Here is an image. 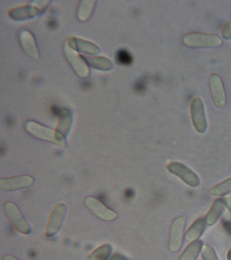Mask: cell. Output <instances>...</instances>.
I'll list each match as a JSON object with an SVG mask.
<instances>
[{"label":"cell","mask_w":231,"mask_h":260,"mask_svg":"<svg viewBox=\"0 0 231 260\" xmlns=\"http://www.w3.org/2000/svg\"><path fill=\"white\" fill-rule=\"evenodd\" d=\"M182 42L186 46L195 48L218 47L223 44L222 39L216 35L199 32H190L184 35Z\"/></svg>","instance_id":"cell-1"},{"label":"cell","mask_w":231,"mask_h":260,"mask_svg":"<svg viewBox=\"0 0 231 260\" xmlns=\"http://www.w3.org/2000/svg\"><path fill=\"white\" fill-rule=\"evenodd\" d=\"M4 210L8 219L17 231L24 235H28L31 233V227L29 223L15 203L10 201L5 203Z\"/></svg>","instance_id":"cell-2"},{"label":"cell","mask_w":231,"mask_h":260,"mask_svg":"<svg viewBox=\"0 0 231 260\" xmlns=\"http://www.w3.org/2000/svg\"><path fill=\"white\" fill-rule=\"evenodd\" d=\"M185 224L184 216L176 217L172 221L169 235V249L172 253H177L182 247Z\"/></svg>","instance_id":"cell-3"},{"label":"cell","mask_w":231,"mask_h":260,"mask_svg":"<svg viewBox=\"0 0 231 260\" xmlns=\"http://www.w3.org/2000/svg\"><path fill=\"white\" fill-rule=\"evenodd\" d=\"M167 169L171 174L178 176L188 186L196 187L200 184V179L197 175L181 162H170L167 166Z\"/></svg>","instance_id":"cell-4"},{"label":"cell","mask_w":231,"mask_h":260,"mask_svg":"<svg viewBox=\"0 0 231 260\" xmlns=\"http://www.w3.org/2000/svg\"><path fill=\"white\" fill-rule=\"evenodd\" d=\"M209 84L215 106L218 109H224L226 105L227 99L222 79L216 73H212L209 77Z\"/></svg>","instance_id":"cell-5"},{"label":"cell","mask_w":231,"mask_h":260,"mask_svg":"<svg viewBox=\"0 0 231 260\" xmlns=\"http://www.w3.org/2000/svg\"><path fill=\"white\" fill-rule=\"evenodd\" d=\"M87 208L98 218L106 221H113L116 219L117 214L112 209L108 208L98 199L94 197H87L84 200Z\"/></svg>","instance_id":"cell-6"},{"label":"cell","mask_w":231,"mask_h":260,"mask_svg":"<svg viewBox=\"0 0 231 260\" xmlns=\"http://www.w3.org/2000/svg\"><path fill=\"white\" fill-rule=\"evenodd\" d=\"M66 213L67 207L63 203H58L54 207L46 225V234L48 237H53L60 231L65 218Z\"/></svg>","instance_id":"cell-7"},{"label":"cell","mask_w":231,"mask_h":260,"mask_svg":"<svg viewBox=\"0 0 231 260\" xmlns=\"http://www.w3.org/2000/svg\"><path fill=\"white\" fill-rule=\"evenodd\" d=\"M190 114L192 123L196 132L200 133L206 132L208 123L205 114L204 103L200 97L194 98L192 100L190 105Z\"/></svg>","instance_id":"cell-8"},{"label":"cell","mask_w":231,"mask_h":260,"mask_svg":"<svg viewBox=\"0 0 231 260\" xmlns=\"http://www.w3.org/2000/svg\"><path fill=\"white\" fill-rule=\"evenodd\" d=\"M34 178L27 175L2 178L0 188L5 191H15L27 188L34 184Z\"/></svg>","instance_id":"cell-9"},{"label":"cell","mask_w":231,"mask_h":260,"mask_svg":"<svg viewBox=\"0 0 231 260\" xmlns=\"http://www.w3.org/2000/svg\"><path fill=\"white\" fill-rule=\"evenodd\" d=\"M28 129L33 135L41 139L46 140L48 141L53 142L59 146H64V139L59 134L47 128L42 127L38 125H28Z\"/></svg>","instance_id":"cell-10"},{"label":"cell","mask_w":231,"mask_h":260,"mask_svg":"<svg viewBox=\"0 0 231 260\" xmlns=\"http://www.w3.org/2000/svg\"><path fill=\"white\" fill-rule=\"evenodd\" d=\"M224 204L222 199H217L207 213L205 221L208 225H213L217 222L224 211Z\"/></svg>","instance_id":"cell-11"},{"label":"cell","mask_w":231,"mask_h":260,"mask_svg":"<svg viewBox=\"0 0 231 260\" xmlns=\"http://www.w3.org/2000/svg\"><path fill=\"white\" fill-rule=\"evenodd\" d=\"M205 223L206 221L203 218L196 219L186 232L184 237L185 241L188 243H192L200 239L204 232Z\"/></svg>","instance_id":"cell-12"},{"label":"cell","mask_w":231,"mask_h":260,"mask_svg":"<svg viewBox=\"0 0 231 260\" xmlns=\"http://www.w3.org/2000/svg\"><path fill=\"white\" fill-rule=\"evenodd\" d=\"M203 246L202 241L192 242L184 249L179 260H196L199 254L202 251Z\"/></svg>","instance_id":"cell-13"},{"label":"cell","mask_w":231,"mask_h":260,"mask_svg":"<svg viewBox=\"0 0 231 260\" xmlns=\"http://www.w3.org/2000/svg\"><path fill=\"white\" fill-rule=\"evenodd\" d=\"M112 247L109 244H105L96 248L89 255L88 260H107L110 256Z\"/></svg>","instance_id":"cell-14"},{"label":"cell","mask_w":231,"mask_h":260,"mask_svg":"<svg viewBox=\"0 0 231 260\" xmlns=\"http://www.w3.org/2000/svg\"><path fill=\"white\" fill-rule=\"evenodd\" d=\"M210 192L215 197L224 196L231 193V178L226 179V180L212 187Z\"/></svg>","instance_id":"cell-15"},{"label":"cell","mask_w":231,"mask_h":260,"mask_svg":"<svg viewBox=\"0 0 231 260\" xmlns=\"http://www.w3.org/2000/svg\"><path fill=\"white\" fill-rule=\"evenodd\" d=\"M201 252H202V257L204 260H220L218 255H217L216 251L210 246H203L202 251Z\"/></svg>","instance_id":"cell-16"},{"label":"cell","mask_w":231,"mask_h":260,"mask_svg":"<svg viewBox=\"0 0 231 260\" xmlns=\"http://www.w3.org/2000/svg\"><path fill=\"white\" fill-rule=\"evenodd\" d=\"M117 60L121 64L127 65L131 62V55L125 50L118 51L117 54Z\"/></svg>","instance_id":"cell-17"},{"label":"cell","mask_w":231,"mask_h":260,"mask_svg":"<svg viewBox=\"0 0 231 260\" xmlns=\"http://www.w3.org/2000/svg\"><path fill=\"white\" fill-rule=\"evenodd\" d=\"M222 36L226 40L231 38V18L225 24L222 30Z\"/></svg>","instance_id":"cell-18"},{"label":"cell","mask_w":231,"mask_h":260,"mask_svg":"<svg viewBox=\"0 0 231 260\" xmlns=\"http://www.w3.org/2000/svg\"><path fill=\"white\" fill-rule=\"evenodd\" d=\"M223 202H224L225 206L231 211V194L225 196L223 199Z\"/></svg>","instance_id":"cell-19"},{"label":"cell","mask_w":231,"mask_h":260,"mask_svg":"<svg viewBox=\"0 0 231 260\" xmlns=\"http://www.w3.org/2000/svg\"><path fill=\"white\" fill-rule=\"evenodd\" d=\"M109 260H127V258L121 254L115 253L111 256Z\"/></svg>","instance_id":"cell-20"},{"label":"cell","mask_w":231,"mask_h":260,"mask_svg":"<svg viewBox=\"0 0 231 260\" xmlns=\"http://www.w3.org/2000/svg\"><path fill=\"white\" fill-rule=\"evenodd\" d=\"M223 227H224L225 231H226L229 235H231V221H224V223H223Z\"/></svg>","instance_id":"cell-21"},{"label":"cell","mask_w":231,"mask_h":260,"mask_svg":"<svg viewBox=\"0 0 231 260\" xmlns=\"http://www.w3.org/2000/svg\"><path fill=\"white\" fill-rule=\"evenodd\" d=\"M3 260H20L15 256L11 255H6L3 257Z\"/></svg>","instance_id":"cell-22"},{"label":"cell","mask_w":231,"mask_h":260,"mask_svg":"<svg viewBox=\"0 0 231 260\" xmlns=\"http://www.w3.org/2000/svg\"><path fill=\"white\" fill-rule=\"evenodd\" d=\"M49 26H50V27H54V26H56L55 20H50Z\"/></svg>","instance_id":"cell-23"},{"label":"cell","mask_w":231,"mask_h":260,"mask_svg":"<svg viewBox=\"0 0 231 260\" xmlns=\"http://www.w3.org/2000/svg\"><path fill=\"white\" fill-rule=\"evenodd\" d=\"M227 259L231 260V249L229 250L228 253H227Z\"/></svg>","instance_id":"cell-24"}]
</instances>
